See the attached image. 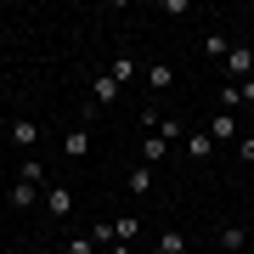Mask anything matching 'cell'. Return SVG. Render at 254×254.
<instances>
[{"instance_id": "6da1fadb", "label": "cell", "mask_w": 254, "mask_h": 254, "mask_svg": "<svg viewBox=\"0 0 254 254\" xmlns=\"http://www.w3.org/2000/svg\"><path fill=\"white\" fill-rule=\"evenodd\" d=\"M40 203H46L51 220H68V215H73V192H68V187H46V198H40Z\"/></svg>"}, {"instance_id": "7a4b0ae2", "label": "cell", "mask_w": 254, "mask_h": 254, "mask_svg": "<svg viewBox=\"0 0 254 254\" xmlns=\"http://www.w3.org/2000/svg\"><path fill=\"white\" fill-rule=\"evenodd\" d=\"M226 68L237 73V85L254 79V51H249V46H232V51H226Z\"/></svg>"}, {"instance_id": "3957f363", "label": "cell", "mask_w": 254, "mask_h": 254, "mask_svg": "<svg viewBox=\"0 0 254 254\" xmlns=\"http://www.w3.org/2000/svg\"><path fill=\"white\" fill-rule=\"evenodd\" d=\"M11 141L17 147H40V125L34 119H11Z\"/></svg>"}, {"instance_id": "277c9868", "label": "cell", "mask_w": 254, "mask_h": 254, "mask_svg": "<svg viewBox=\"0 0 254 254\" xmlns=\"http://www.w3.org/2000/svg\"><path fill=\"white\" fill-rule=\"evenodd\" d=\"M91 96H96V108H113V102H119V79H113V73H102V79L91 85Z\"/></svg>"}, {"instance_id": "5b68a950", "label": "cell", "mask_w": 254, "mask_h": 254, "mask_svg": "<svg viewBox=\"0 0 254 254\" xmlns=\"http://www.w3.org/2000/svg\"><path fill=\"white\" fill-rule=\"evenodd\" d=\"M237 136V119L232 113H215V119H209V141H232Z\"/></svg>"}, {"instance_id": "8992f818", "label": "cell", "mask_w": 254, "mask_h": 254, "mask_svg": "<svg viewBox=\"0 0 254 254\" xmlns=\"http://www.w3.org/2000/svg\"><path fill=\"white\" fill-rule=\"evenodd\" d=\"M136 237H141V220L136 215H119L113 220V243H136Z\"/></svg>"}, {"instance_id": "52a82bcc", "label": "cell", "mask_w": 254, "mask_h": 254, "mask_svg": "<svg viewBox=\"0 0 254 254\" xmlns=\"http://www.w3.org/2000/svg\"><path fill=\"white\" fill-rule=\"evenodd\" d=\"M63 153L68 158H85V153H91V130H68V136H63Z\"/></svg>"}, {"instance_id": "ba28073f", "label": "cell", "mask_w": 254, "mask_h": 254, "mask_svg": "<svg viewBox=\"0 0 254 254\" xmlns=\"http://www.w3.org/2000/svg\"><path fill=\"white\" fill-rule=\"evenodd\" d=\"M40 198H46V192H40V187H28V181H17V187H11V209H28V203H40Z\"/></svg>"}, {"instance_id": "9c48e42d", "label": "cell", "mask_w": 254, "mask_h": 254, "mask_svg": "<svg viewBox=\"0 0 254 254\" xmlns=\"http://www.w3.org/2000/svg\"><path fill=\"white\" fill-rule=\"evenodd\" d=\"M130 192H136V198L153 192V164H136V170H130Z\"/></svg>"}, {"instance_id": "30bf717a", "label": "cell", "mask_w": 254, "mask_h": 254, "mask_svg": "<svg viewBox=\"0 0 254 254\" xmlns=\"http://www.w3.org/2000/svg\"><path fill=\"white\" fill-rule=\"evenodd\" d=\"M147 85H153V91H170V85H175V68L170 63H153V68H147Z\"/></svg>"}, {"instance_id": "8fae6325", "label": "cell", "mask_w": 254, "mask_h": 254, "mask_svg": "<svg viewBox=\"0 0 254 254\" xmlns=\"http://www.w3.org/2000/svg\"><path fill=\"white\" fill-rule=\"evenodd\" d=\"M220 249H226V254L249 249V232H243V226H220Z\"/></svg>"}, {"instance_id": "7c38bea8", "label": "cell", "mask_w": 254, "mask_h": 254, "mask_svg": "<svg viewBox=\"0 0 254 254\" xmlns=\"http://www.w3.org/2000/svg\"><path fill=\"white\" fill-rule=\"evenodd\" d=\"M164 153H170L164 136H147V141H141V164H164Z\"/></svg>"}, {"instance_id": "4fadbf2b", "label": "cell", "mask_w": 254, "mask_h": 254, "mask_svg": "<svg viewBox=\"0 0 254 254\" xmlns=\"http://www.w3.org/2000/svg\"><path fill=\"white\" fill-rule=\"evenodd\" d=\"M209 147H215L209 130H192V136H187V158H209Z\"/></svg>"}, {"instance_id": "5bb4252c", "label": "cell", "mask_w": 254, "mask_h": 254, "mask_svg": "<svg viewBox=\"0 0 254 254\" xmlns=\"http://www.w3.org/2000/svg\"><path fill=\"white\" fill-rule=\"evenodd\" d=\"M17 181H28V187H40V181H46V164H40V158H23V175H17Z\"/></svg>"}, {"instance_id": "9a60e30c", "label": "cell", "mask_w": 254, "mask_h": 254, "mask_svg": "<svg viewBox=\"0 0 254 254\" xmlns=\"http://www.w3.org/2000/svg\"><path fill=\"white\" fill-rule=\"evenodd\" d=\"M108 73L125 85V79H136V63H130V57H113V63H108Z\"/></svg>"}, {"instance_id": "2e32d148", "label": "cell", "mask_w": 254, "mask_h": 254, "mask_svg": "<svg viewBox=\"0 0 254 254\" xmlns=\"http://www.w3.org/2000/svg\"><path fill=\"white\" fill-rule=\"evenodd\" d=\"M158 249H164V254H187V237H181V232H164Z\"/></svg>"}, {"instance_id": "e0dca14e", "label": "cell", "mask_w": 254, "mask_h": 254, "mask_svg": "<svg viewBox=\"0 0 254 254\" xmlns=\"http://www.w3.org/2000/svg\"><path fill=\"white\" fill-rule=\"evenodd\" d=\"M91 243H113V220H96V226H91Z\"/></svg>"}, {"instance_id": "ac0fdd59", "label": "cell", "mask_w": 254, "mask_h": 254, "mask_svg": "<svg viewBox=\"0 0 254 254\" xmlns=\"http://www.w3.org/2000/svg\"><path fill=\"white\" fill-rule=\"evenodd\" d=\"M68 254H96V243H91V237H73V243H68Z\"/></svg>"}, {"instance_id": "d6986e66", "label": "cell", "mask_w": 254, "mask_h": 254, "mask_svg": "<svg viewBox=\"0 0 254 254\" xmlns=\"http://www.w3.org/2000/svg\"><path fill=\"white\" fill-rule=\"evenodd\" d=\"M237 96H243V102H254V79H243V85H237Z\"/></svg>"}, {"instance_id": "ffe728a7", "label": "cell", "mask_w": 254, "mask_h": 254, "mask_svg": "<svg viewBox=\"0 0 254 254\" xmlns=\"http://www.w3.org/2000/svg\"><path fill=\"white\" fill-rule=\"evenodd\" d=\"M108 254H136V249H130V243H108Z\"/></svg>"}, {"instance_id": "44dd1931", "label": "cell", "mask_w": 254, "mask_h": 254, "mask_svg": "<svg viewBox=\"0 0 254 254\" xmlns=\"http://www.w3.org/2000/svg\"><path fill=\"white\" fill-rule=\"evenodd\" d=\"M249 141H254V136H249Z\"/></svg>"}]
</instances>
